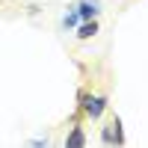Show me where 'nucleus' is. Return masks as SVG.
<instances>
[{"instance_id":"obj_1","label":"nucleus","mask_w":148,"mask_h":148,"mask_svg":"<svg viewBox=\"0 0 148 148\" xmlns=\"http://www.w3.org/2000/svg\"><path fill=\"white\" fill-rule=\"evenodd\" d=\"M107 110V98L104 95H89V92H80V113L86 119H101Z\"/></svg>"},{"instance_id":"obj_2","label":"nucleus","mask_w":148,"mask_h":148,"mask_svg":"<svg viewBox=\"0 0 148 148\" xmlns=\"http://www.w3.org/2000/svg\"><path fill=\"white\" fill-rule=\"evenodd\" d=\"M101 142H104V145H121V142H125V133H121V119H119V116H113V119L104 125Z\"/></svg>"},{"instance_id":"obj_3","label":"nucleus","mask_w":148,"mask_h":148,"mask_svg":"<svg viewBox=\"0 0 148 148\" xmlns=\"http://www.w3.org/2000/svg\"><path fill=\"white\" fill-rule=\"evenodd\" d=\"M74 9H77L80 21H92L101 15V0H80V3H74Z\"/></svg>"},{"instance_id":"obj_4","label":"nucleus","mask_w":148,"mask_h":148,"mask_svg":"<svg viewBox=\"0 0 148 148\" xmlns=\"http://www.w3.org/2000/svg\"><path fill=\"white\" fill-rule=\"evenodd\" d=\"M83 145H86V130L80 125H74L71 133L65 136V148H83Z\"/></svg>"},{"instance_id":"obj_5","label":"nucleus","mask_w":148,"mask_h":148,"mask_svg":"<svg viewBox=\"0 0 148 148\" xmlns=\"http://www.w3.org/2000/svg\"><path fill=\"white\" fill-rule=\"evenodd\" d=\"M98 33V18H92V21H83V24H77V39L80 42H89L92 36Z\"/></svg>"},{"instance_id":"obj_6","label":"nucleus","mask_w":148,"mask_h":148,"mask_svg":"<svg viewBox=\"0 0 148 148\" xmlns=\"http://www.w3.org/2000/svg\"><path fill=\"white\" fill-rule=\"evenodd\" d=\"M77 24H80V15H77V9H74V6H68V12H65V15H62V27H77Z\"/></svg>"}]
</instances>
